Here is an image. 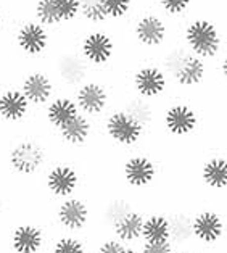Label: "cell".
<instances>
[{"mask_svg":"<svg viewBox=\"0 0 227 253\" xmlns=\"http://www.w3.org/2000/svg\"><path fill=\"white\" fill-rule=\"evenodd\" d=\"M181 42L187 50L206 60L208 63L221 57L224 52V34L216 20L208 16L189 18L181 29Z\"/></svg>","mask_w":227,"mask_h":253,"instance_id":"obj_1","label":"cell"},{"mask_svg":"<svg viewBox=\"0 0 227 253\" xmlns=\"http://www.w3.org/2000/svg\"><path fill=\"white\" fill-rule=\"evenodd\" d=\"M50 153L45 144L34 135H24L11 142L7 150V166L15 177L33 179L48 168Z\"/></svg>","mask_w":227,"mask_h":253,"instance_id":"obj_2","label":"cell"},{"mask_svg":"<svg viewBox=\"0 0 227 253\" xmlns=\"http://www.w3.org/2000/svg\"><path fill=\"white\" fill-rule=\"evenodd\" d=\"M100 125L105 139L122 150H129L140 145L145 135L149 134V129L142 123L137 121L121 107H113L100 120Z\"/></svg>","mask_w":227,"mask_h":253,"instance_id":"obj_3","label":"cell"},{"mask_svg":"<svg viewBox=\"0 0 227 253\" xmlns=\"http://www.w3.org/2000/svg\"><path fill=\"white\" fill-rule=\"evenodd\" d=\"M159 125L164 134L171 139L187 140L198 132L201 115L195 105L187 100H171L159 112Z\"/></svg>","mask_w":227,"mask_h":253,"instance_id":"obj_4","label":"cell"},{"mask_svg":"<svg viewBox=\"0 0 227 253\" xmlns=\"http://www.w3.org/2000/svg\"><path fill=\"white\" fill-rule=\"evenodd\" d=\"M129 85L134 95L158 103L168 97L173 83L155 60H149L140 61V65L134 68L129 78Z\"/></svg>","mask_w":227,"mask_h":253,"instance_id":"obj_5","label":"cell"},{"mask_svg":"<svg viewBox=\"0 0 227 253\" xmlns=\"http://www.w3.org/2000/svg\"><path fill=\"white\" fill-rule=\"evenodd\" d=\"M171 24L159 11L139 13L131 26L132 39L142 52H159L169 44Z\"/></svg>","mask_w":227,"mask_h":253,"instance_id":"obj_6","label":"cell"},{"mask_svg":"<svg viewBox=\"0 0 227 253\" xmlns=\"http://www.w3.org/2000/svg\"><path fill=\"white\" fill-rule=\"evenodd\" d=\"M77 52L92 68L103 70L113 63L118 53V42L112 31L107 28H92L76 42Z\"/></svg>","mask_w":227,"mask_h":253,"instance_id":"obj_7","label":"cell"},{"mask_svg":"<svg viewBox=\"0 0 227 253\" xmlns=\"http://www.w3.org/2000/svg\"><path fill=\"white\" fill-rule=\"evenodd\" d=\"M53 41L52 31L34 18L23 20L13 31V45L23 57L39 60L50 52Z\"/></svg>","mask_w":227,"mask_h":253,"instance_id":"obj_8","label":"cell"},{"mask_svg":"<svg viewBox=\"0 0 227 253\" xmlns=\"http://www.w3.org/2000/svg\"><path fill=\"white\" fill-rule=\"evenodd\" d=\"M71 95L75 98L79 112L89 116L90 120H102L113 108L112 90L97 78H90L81 85H77Z\"/></svg>","mask_w":227,"mask_h":253,"instance_id":"obj_9","label":"cell"},{"mask_svg":"<svg viewBox=\"0 0 227 253\" xmlns=\"http://www.w3.org/2000/svg\"><path fill=\"white\" fill-rule=\"evenodd\" d=\"M159 174V165L149 153H131L122 160L121 179L129 190H147L153 187Z\"/></svg>","mask_w":227,"mask_h":253,"instance_id":"obj_10","label":"cell"},{"mask_svg":"<svg viewBox=\"0 0 227 253\" xmlns=\"http://www.w3.org/2000/svg\"><path fill=\"white\" fill-rule=\"evenodd\" d=\"M18 87L34 110H44L45 105L58 94L53 75L45 68H31L21 76Z\"/></svg>","mask_w":227,"mask_h":253,"instance_id":"obj_11","label":"cell"},{"mask_svg":"<svg viewBox=\"0 0 227 253\" xmlns=\"http://www.w3.org/2000/svg\"><path fill=\"white\" fill-rule=\"evenodd\" d=\"M55 221L63 234H82L92 223L89 202L79 195L58 200L55 207Z\"/></svg>","mask_w":227,"mask_h":253,"instance_id":"obj_12","label":"cell"},{"mask_svg":"<svg viewBox=\"0 0 227 253\" xmlns=\"http://www.w3.org/2000/svg\"><path fill=\"white\" fill-rule=\"evenodd\" d=\"M81 184V172L73 163L57 162L45 169L44 189L48 195H52L57 200H63L68 199V197L77 195Z\"/></svg>","mask_w":227,"mask_h":253,"instance_id":"obj_13","label":"cell"},{"mask_svg":"<svg viewBox=\"0 0 227 253\" xmlns=\"http://www.w3.org/2000/svg\"><path fill=\"white\" fill-rule=\"evenodd\" d=\"M192 236L197 245L216 247L227 236V219L216 208H201L192 214Z\"/></svg>","mask_w":227,"mask_h":253,"instance_id":"obj_14","label":"cell"},{"mask_svg":"<svg viewBox=\"0 0 227 253\" xmlns=\"http://www.w3.org/2000/svg\"><path fill=\"white\" fill-rule=\"evenodd\" d=\"M92 68L87 61H85L81 53L77 52V48L75 50H66L57 58L55 63V81L58 85V92L61 87H65L63 92L66 94H73L77 85H81L92 76Z\"/></svg>","mask_w":227,"mask_h":253,"instance_id":"obj_15","label":"cell"},{"mask_svg":"<svg viewBox=\"0 0 227 253\" xmlns=\"http://www.w3.org/2000/svg\"><path fill=\"white\" fill-rule=\"evenodd\" d=\"M7 244L11 253H42L48 245V236L45 227L24 221L11 227Z\"/></svg>","mask_w":227,"mask_h":253,"instance_id":"obj_16","label":"cell"},{"mask_svg":"<svg viewBox=\"0 0 227 253\" xmlns=\"http://www.w3.org/2000/svg\"><path fill=\"white\" fill-rule=\"evenodd\" d=\"M33 107L24 94L20 90L18 85H7L5 89L0 90V116L2 123L7 125H21L28 118Z\"/></svg>","mask_w":227,"mask_h":253,"instance_id":"obj_17","label":"cell"},{"mask_svg":"<svg viewBox=\"0 0 227 253\" xmlns=\"http://www.w3.org/2000/svg\"><path fill=\"white\" fill-rule=\"evenodd\" d=\"M208 76H210V63L190 53L171 83L177 90H197L208 81Z\"/></svg>","mask_w":227,"mask_h":253,"instance_id":"obj_18","label":"cell"},{"mask_svg":"<svg viewBox=\"0 0 227 253\" xmlns=\"http://www.w3.org/2000/svg\"><path fill=\"white\" fill-rule=\"evenodd\" d=\"M198 179L208 192H227V155L213 153L200 165Z\"/></svg>","mask_w":227,"mask_h":253,"instance_id":"obj_19","label":"cell"},{"mask_svg":"<svg viewBox=\"0 0 227 253\" xmlns=\"http://www.w3.org/2000/svg\"><path fill=\"white\" fill-rule=\"evenodd\" d=\"M81 113L77 108V105L75 102L71 94H66V92H58L50 102L45 105L44 108V120L47 123L48 127H52L55 132L61 129L65 125L76 118V116Z\"/></svg>","mask_w":227,"mask_h":253,"instance_id":"obj_20","label":"cell"},{"mask_svg":"<svg viewBox=\"0 0 227 253\" xmlns=\"http://www.w3.org/2000/svg\"><path fill=\"white\" fill-rule=\"evenodd\" d=\"M145 213L139 208L129 210L122 214L116 223L110 227V236L118 239L124 245H139L142 242V229H144Z\"/></svg>","mask_w":227,"mask_h":253,"instance_id":"obj_21","label":"cell"},{"mask_svg":"<svg viewBox=\"0 0 227 253\" xmlns=\"http://www.w3.org/2000/svg\"><path fill=\"white\" fill-rule=\"evenodd\" d=\"M94 120L89 116L79 113L76 118H73L68 125H65L57 131V137L63 145L71 147V149H81L87 145L89 140L94 135Z\"/></svg>","mask_w":227,"mask_h":253,"instance_id":"obj_22","label":"cell"},{"mask_svg":"<svg viewBox=\"0 0 227 253\" xmlns=\"http://www.w3.org/2000/svg\"><path fill=\"white\" fill-rule=\"evenodd\" d=\"M118 107L124 108L129 115H132L137 121L142 123L149 131L156 125V121L159 118L158 107L155 102L147 100V98H142V97H137L134 94L126 97L124 102L118 105Z\"/></svg>","mask_w":227,"mask_h":253,"instance_id":"obj_23","label":"cell"},{"mask_svg":"<svg viewBox=\"0 0 227 253\" xmlns=\"http://www.w3.org/2000/svg\"><path fill=\"white\" fill-rule=\"evenodd\" d=\"M171 240V221L163 211L145 213L142 242H166Z\"/></svg>","mask_w":227,"mask_h":253,"instance_id":"obj_24","label":"cell"},{"mask_svg":"<svg viewBox=\"0 0 227 253\" xmlns=\"http://www.w3.org/2000/svg\"><path fill=\"white\" fill-rule=\"evenodd\" d=\"M79 21L85 23L87 29L107 28L110 23L102 0H81V18Z\"/></svg>","mask_w":227,"mask_h":253,"instance_id":"obj_25","label":"cell"},{"mask_svg":"<svg viewBox=\"0 0 227 253\" xmlns=\"http://www.w3.org/2000/svg\"><path fill=\"white\" fill-rule=\"evenodd\" d=\"M31 18H34L36 21L44 24L50 31L63 28L57 13V7H55V0H34Z\"/></svg>","mask_w":227,"mask_h":253,"instance_id":"obj_26","label":"cell"},{"mask_svg":"<svg viewBox=\"0 0 227 253\" xmlns=\"http://www.w3.org/2000/svg\"><path fill=\"white\" fill-rule=\"evenodd\" d=\"M48 253H89V247L77 234H60L48 244Z\"/></svg>","mask_w":227,"mask_h":253,"instance_id":"obj_27","label":"cell"},{"mask_svg":"<svg viewBox=\"0 0 227 253\" xmlns=\"http://www.w3.org/2000/svg\"><path fill=\"white\" fill-rule=\"evenodd\" d=\"M195 0H156V8L168 20H182L190 15Z\"/></svg>","mask_w":227,"mask_h":253,"instance_id":"obj_28","label":"cell"},{"mask_svg":"<svg viewBox=\"0 0 227 253\" xmlns=\"http://www.w3.org/2000/svg\"><path fill=\"white\" fill-rule=\"evenodd\" d=\"M110 21L119 23L127 20L136 7V0H102Z\"/></svg>","mask_w":227,"mask_h":253,"instance_id":"obj_29","label":"cell"},{"mask_svg":"<svg viewBox=\"0 0 227 253\" xmlns=\"http://www.w3.org/2000/svg\"><path fill=\"white\" fill-rule=\"evenodd\" d=\"M55 7L63 26H70L81 18V0H55Z\"/></svg>","mask_w":227,"mask_h":253,"instance_id":"obj_30","label":"cell"},{"mask_svg":"<svg viewBox=\"0 0 227 253\" xmlns=\"http://www.w3.org/2000/svg\"><path fill=\"white\" fill-rule=\"evenodd\" d=\"M139 250L140 253H179L171 240H166V242H140Z\"/></svg>","mask_w":227,"mask_h":253,"instance_id":"obj_31","label":"cell"},{"mask_svg":"<svg viewBox=\"0 0 227 253\" xmlns=\"http://www.w3.org/2000/svg\"><path fill=\"white\" fill-rule=\"evenodd\" d=\"M126 249V245L119 242L118 239H114L113 236H107L103 240H100V244L95 247L94 253H122Z\"/></svg>","mask_w":227,"mask_h":253,"instance_id":"obj_32","label":"cell"},{"mask_svg":"<svg viewBox=\"0 0 227 253\" xmlns=\"http://www.w3.org/2000/svg\"><path fill=\"white\" fill-rule=\"evenodd\" d=\"M218 73L221 79L227 84V50L221 53V57L218 58Z\"/></svg>","mask_w":227,"mask_h":253,"instance_id":"obj_33","label":"cell"},{"mask_svg":"<svg viewBox=\"0 0 227 253\" xmlns=\"http://www.w3.org/2000/svg\"><path fill=\"white\" fill-rule=\"evenodd\" d=\"M122 253H140L139 245H126V249Z\"/></svg>","mask_w":227,"mask_h":253,"instance_id":"obj_34","label":"cell"},{"mask_svg":"<svg viewBox=\"0 0 227 253\" xmlns=\"http://www.w3.org/2000/svg\"><path fill=\"white\" fill-rule=\"evenodd\" d=\"M5 21H7V15H5L3 8L0 7V31H2L5 28Z\"/></svg>","mask_w":227,"mask_h":253,"instance_id":"obj_35","label":"cell"},{"mask_svg":"<svg viewBox=\"0 0 227 253\" xmlns=\"http://www.w3.org/2000/svg\"><path fill=\"white\" fill-rule=\"evenodd\" d=\"M3 210H5V205H3V200L0 199V218H2V214H3Z\"/></svg>","mask_w":227,"mask_h":253,"instance_id":"obj_36","label":"cell"},{"mask_svg":"<svg viewBox=\"0 0 227 253\" xmlns=\"http://www.w3.org/2000/svg\"><path fill=\"white\" fill-rule=\"evenodd\" d=\"M184 253H193V252H184Z\"/></svg>","mask_w":227,"mask_h":253,"instance_id":"obj_37","label":"cell"},{"mask_svg":"<svg viewBox=\"0 0 227 253\" xmlns=\"http://www.w3.org/2000/svg\"><path fill=\"white\" fill-rule=\"evenodd\" d=\"M0 123H2V116H0Z\"/></svg>","mask_w":227,"mask_h":253,"instance_id":"obj_38","label":"cell"}]
</instances>
